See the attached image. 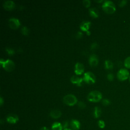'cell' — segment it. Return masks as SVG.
I'll list each match as a JSON object with an SVG mask.
<instances>
[{
    "label": "cell",
    "instance_id": "obj_25",
    "mask_svg": "<svg viewBox=\"0 0 130 130\" xmlns=\"http://www.w3.org/2000/svg\"><path fill=\"white\" fill-rule=\"evenodd\" d=\"M78 105L79 107L81 109H84L86 107V105L85 104V103L83 102H82V101L79 102L78 103Z\"/></svg>",
    "mask_w": 130,
    "mask_h": 130
},
{
    "label": "cell",
    "instance_id": "obj_19",
    "mask_svg": "<svg viewBox=\"0 0 130 130\" xmlns=\"http://www.w3.org/2000/svg\"><path fill=\"white\" fill-rule=\"evenodd\" d=\"M113 67L112 62L110 60H106L105 61V68L106 69H112Z\"/></svg>",
    "mask_w": 130,
    "mask_h": 130
},
{
    "label": "cell",
    "instance_id": "obj_2",
    "mask_svg": "<svg viewBox=\"0 0 130 130\" xmlns=\"http://www.w3.org/2000/svg\"><path fill=\"white\" fill-rule=\"evenodd\" d=\"M0 63L1 66L4 68V69L7 71L10 72L14 69L15 63L11 59H8L6 60H5L3 58H1L0 59Z\"/></svg>",
    "mask_w": 130,
    "mask_h": 130
},
{
    "label": "cell",
    "instance_id": "obj_15",
    "mask_svg": "<svg viewBox=\"0 0 130 130\" xmlns=\"http://www.w3.org/2000/svg\"><path fill=\"white\" fill-rule=\"evenodd\" d=\"M61 115V112L59 110H53L50 112V116L54 119L59 118Z\"/></svg>",
    "mask_w": 130,
    "mask_h": 130
},
{
    "label": "cell",
    "instance_id": "obj_18",
    "mask_svg": "<svg viewBox=\"0 0 130 130\" xmlns=\"http://www.w3.org/2000/svg\"><path fill=\"white\" fill-rule=\"evenodd\" d=\"M102 114V111L101 109L99 107H95L94 109V112L93 115L94 117L95 118H98L100 117Z\"/></svg>",
    "mask_w": 130,
    "mask_h": 130
},
{
    "label": "cell",
    "instance_id": "obj_26",
    "mask_svg": "<svg viewBox=\"0 0 130 130\" xmlns=\"http://www.w3.org/2000/svg\"><path fill=\"white\" fill-rule=\"evenodd\" d=\"M83 4L85 7H88L90 5V1L84 0V1H83Z\"/></svg>",
    "mask_w": 130,
    "mask_h": 130
},
{
    "label": "cell",
    "instance_id": "obj_35",
    "mask_svg": "<svg viewBox=\"0 0 130 130\" xmlns=\"http://www.w3.org/2000/svg\"><path fill=\"white\" fill-rule=\"evenodd\" d=\"M63 130H72V129H70V128H66V129H63Z\"/></svg>",
    "mask_w": 130,
    "mask_h": 130
},
{
    "label": "cell",
    "instance_id": "obj_37",
    "mask_svg": "<svg viewBox=\"0 0 130 130\" xmlns=\"http://www.w3.org/2000/svg\"><path fill=\"white\" fill-rule=\"evenodd\" d=\"M128 79H129V82H130V75H129V77Z\"/></svg>",
    "mask_w": 130,
    "mask_h": 130
},
{
    "label": "cell",
    "instance_id": "obj_6",
    "mask_svg": "<svg viewBox=\"0 0 130 130\" xmlns=\"http://www.w3.org/2000/svg\"><path fill=\"white\" fill-rule=\"evenodd\" d=\"M83 79V80L89 84H93L95 81V77L91 72H87L85 73Z\"/></svg>",
    "mask_w": 130,
    "mask_h": 130
},
{
    "label": "cell",
    "instance_id": "obj_34",
    "mask_svg": "<svg viewBox=\"0 0 130 130\" xmlns=\"http://www.w3.org/2000/svg\"><path fill=\"white\" fill-rule=\"evenodd\" d=\"M86 34H87L88 35H89L90 34V31H89V30H87V31H86Z\"/></svg>",
    "mask_w": 130,
    "mask_h": 130
},
{
    "label": "cell",
    "instance_id": "obj_16",
    "mask_svg": "<svg viewBox=\"0 0 130 130\" xmlns=\"http://www.w3.org/2000/svg\"><path fill=\"white\" fill-rule=\"evenodd\" d=\"M89 12L90 16L94 18L98 17L99 11L95 8H90L89 9Z\"/></svg>",
    "mask_w": 130,
    "mask_h": 130
},
{
    "label": "cell",
    "instance_id": "obj_30",
    "mask_svg": "<svg viewBox=\"0 0 130 130\" xmlns=\"http://www.w3.org/2000/svg\"><path fill=\"white\" fill-rule=\"evenodd\" d=\"M82 36H83V33L81 31H78V32H77V33L76 35V37L77 38L79 39V38H81L82 37Z\"/></svg>",
    "mask_w": 130,
    "mask_h": 130
},
{
    "label": "cell",
    "instance_id": "obj_21",
    "mask_svg": "<svg viewBox=\"0 0 130 130\" xmlns=\"http://www.w3.org/2000/svg\"><path fill=\"white\" fill-rule=\"evenodd\" d=\"M21 31L22 34L24 35H28L29 34V29L27 26H24L21 29Z\"/></svg>",
    "mask_w": 130,
    "mask_h": 130
},
{
    "label": "cell",
    "instance_id": "obj_36",
    "mask_svg": "<svg viewBox=\"0 0 130 130\" xmlns=\"http://www.w3.org/2000/svg\"><path fill=\"white\" fill-rule=\"evenodd\" d=\"M103 1L102 0H100V1H96V2H99V3H100V2H102Z\"/></svg>",
    "mask_w": 130,
    "mask_h": 130
},
{
    "label": "cell",
    "instance_id": "obj_28",
    "mask_svg": "<svg viewBox=\"0 0 130 130\" xmlns=\"http://www.w3.org/2000/svg\"><path fill=\"white\" fill-rule=\"evenodd\" d=\"M107 79L109 81H112L113 80V79H114V75H113V74H112V73H109L107 75Z\"/></svg>",
    "mask_w": 130,
    "mask_h": 130
},
{
    "label": "cell",
    "instance_id": "obj_12",
    "mask_svg": "<svg viewBox=\"0 0 130 130\" xmlns=\"http://www.w3.org/2000/svg\"><path fill=\"white\" fill-rule=\"evenodd\" d=\"M80 122L76 119H73L70 122V126L73 130H79L80 128Z\"/></svg>",
    "mask_w": 130,
    "mask_h": 130
},
{
    "label": "cell",
    "instance_id": "obj_23",
    "mask_svg": "<svg viewBox=\"0 0 130 130\" xmlns=\"http://www.w3.org/2000/svg\"><path fill=\"white\" fill-rule=\"evenodd\" d=\"M98 126L101 128H104L105 127V123L103 120H99L98 122Z\"/></svg>",
    "mask_w": 130,
    "mask_h": 130
},
{
    "label": "cell",
    "instance_id": "obj_10",
    "mask_svg": "<svg viewBox=\"0 0 130 130\" xmlns=\"http://www.w3.org/2000/svg\"><path fill=\"white\" fill-rule=\"evenodd\" d=\"M99 62V59L98 56L94 54H92L90 55L89 58V63L91 66H96Z\"/></svg>",
    "mask_w": 130,
    "mask_h": 130
},
{
    "label": "cell",
    "instance_id": "obj_11",
    "mask_svg": "<svg viewBox=\"0 0 130 130\" xmlns=\"http://www.w3.org/2000/svg\"><path fill=\"white\" fill-rule=\"evenodd\" d=\"M84 70L83 64L80 62H77L75 67V72L77 75L81 74Z\"/></svg>",
    "mask_w": 130,
    "mask_h": 130
},
{
    "label": "cell",
    "instance_id": "obj_22",
    "mask_svg": "<svg viewBox=\"0 0 130 130\" xmlns=\"http://www.w3.org/2000/svg\"><path fill=\"white\" fill-rule=\"evenodd\" d=\"M6 51L9 55H12L15 53L14 50L13 49L9 48V47H7L6 48Z\"/></svg>",
    "mask_w": 130,
    "mask_h": 130
},
{
    "label": "cell",
    "instance_id": "obj_1",
    "mask_svg": "<svg viewBox=\"0 0 130 130\" xmlns=\"http://www.w3.org/2000/svg\"><path fill=\"white\" fill-rule=\"evenodd\" d=\"M103 10L108 14H112L116 11L115 5L111 1H105L102 5Z\"/></svg>",
    "mask_w": 130,
    "mask_h": 130
},
{
    "label": "cell",
    "instance_id": "obj_29",
    "mask_svg": "<svg viewBox=\"0 0 130 130\" xmlns=\"http://www.w3.org/2000/svg\"><path fill=\"white\" fill-rule=\"evenodd\" d=\"M98 47V44L96 42L92 43L91 44V46H90V48H91V49L92 50L96 49Z\"/></svg>",
    "mask_w": 130,
    "mask_h": 130
},
{
    "label": "cell",
    "instance_id": "obj_20",
    "mask_svg": "<svg viewBox=\"0 0 130 130\" xmlns=\"http://www.w3.org/2000/svg\"><path fill=\"white\" fill-rule=\"evenodd\" d=\"M124 65L127 69H130V56L126 57L124 61Z\"/></svg>",
    "mask_w": 130,
    "mask_h": 130
},
{
    "label": "cell",
    "instance_id": "obj_17",
    "mask_svg": "<svg viewBox=\"0 0 130 130\" xmlns=\"http://www.w3.org/2000/svg\"><path fill=\"white\" fill-rule=\"evenodd\" d=\"M52 130H63L62 124L59 122H54L51 126Z\"/></svg>",
    "mask_w": 130,
    "mask_h": 130
},
{
    "label": "cell",
    "instance_id": "obj_13",
    "mask_svg": "<svg viewBox=\"0 0 130 130\" xmlns=\"http://www.w3.org/2000/svg\"><path fill=\"white\" fill-rule=\"evenodd\" d=\"M70 80L72 83L77 84L78 86H81L83 80V79L82 78H79V77L76 75H73L71 77Z\"/></svg>",
    "mask_w": 130,
    "mask_h": 130
},
{
    "label": "cell",
    "instance_id": "obj_8",
    "mask_svg": "<svg viewBox=\"0 0 130 130\" xmlns=\"http://www.w3.org/2000/svg\"><path fill=\"white\" fill-rule=\"evenodd\" d=\"M7 121L10 124H15L19 120L18 116L14 114H9L6 117Z\"/></svg>",
    "mask_w": 130,
    "mask_h": 130
},
{
    "label": "cell",
    "instance_id": "obj_31",
    "mask_svg": "<svg viewBox=\"0 0 130 130\" xmlns=\"http://www.w3.org/2000/svg\"><path fill=\"white\" fill-rule=\"evenodd\" d=\"M62 127H63V129H66V128H68V121H64L63 122V123L62 124Z\"/></svg>",
    "mask_w": 130,
    "mask_h": 130
},
{
    "label": "cell",
    "instance_id": "obj_3",
    "mask_svg": "<svg viewBox=\"0 0 130 130\" xmlns=\"http://www.w3.org/2000/svg\"><path fill=\"white\" fill-rule=\"evenodd\" d=\"M102 98V93L97 90H94L90 92L87 95V99L90 102H97L100 101Z\"/></svg>",
    "mask_w": 130,
    "mask_h": 130
},
{
    "label": "cell",
    "instance_id": "obj_24",
    "mask_svg": "<svg viewBox=\"0 0 130 130\" xmlns=\"http://www.w3.org/2000/svg\"><path fill=\"white\" fill-rule=\"evenodd\" d=\"M102 103L104 106H108L110 104L111 102L108 99H104L102 100Z\"/></svg>",
    "mask_w": 130,
    "mask_h": 130
},
{
    "label": "cell",
    "instance_id": "obj_32",
    "mask_svg": "<svg viewBox=\"0 0 130 130\" xmlns=\"http://www.w3.org/2000/svg\"><path fill=\"white\" fill-rule=\"evenodd\" d=\"M4 103V101H3V99L2 96L0 97V105L1 106H2L3 104Z\"/></svg>",
    "mask_w": 130,
    "mask_h": 130
},
{
    "label": "cell",
    "instance_id": "obj_4",
    "mask_svg": "<svg viewBox=\"0 0 130 130\" xmlns=\"http://www.w3.org/2000/svg\"><path fill=\"white\" fill-rule=\"evenodd\" d=\"M63 101L64 104L69 106H73L77 103L76 97L72 94H68L63 98Z\"/></svg>",
    "mask_w": 130,
    "mask_h": 130
},
{
    "label": "cell",
    "instance_id": "obj_7",
    "mask_svg": "<svg viewBox=\"0 0 130 130\" xmlns=\"http://www.w3.org/2000/svg\"><path fill=\"white\" fill-rule=\"evenodd\" d=\"M8 24L10 27L13 29L17 28L20 25V21L16 18H11L9 19Z\"/></svg>",
    "mask_w": 130,
    "mask_h": 130
},
{
    "label": "cell",
    "instance_id": "obj_5",
    "mask_svg": "<svg viewBox=\"0 0 130 130\" xmlns=\"http://www.w3.org/2000/svg\"><path fill=\"white\" fill-rule=\"evenodd\" d=\"M129 71L124 68L120 69L117 73V77L120 81H124L128 78L129 77Z\"/></svg>",
    "mask_w": 130,
    "mask_h": 130
},
{
    "label": "cell",
    "instance_id": "obj_9",
    "mask_svg": "<svg viewBox=\"0 0 130 130\" xmlns=\"http://www.w3.org/2000/svg\"><path fill=\"white\" fill-rule=\"evenodd\" d=\"M15 4L13 1H5L3 3L4 8L7 10H11L14 8Z\"/></svg>",
    "mask_w": 130,
    "mask_h": 130
},
{
    "label": "cell",
    "instance_id": "obj_14",
    "mask_svg": "<svg viewBox=\"0 0 130 130\" xmlns=\"http://www.w3.org/2000/svg\"><path fill=\"white\" fill-rule=\"evenodd\" d=\"M90 24H91V22L88 21H84L81 23L80 25V27L81 30L87 31V30H88V29L89 28Z\"/></svg>",
    "mask_w": 130,
    "mask_h": 130
},
{
    "label": "cell",
    "instance_id": "obj_33",
    "mask_svg": "<svg viewBox=\"0 0 130 130\" xmlns=\"http://www.w3.org/2000/svg\"><path fill=\"white\" fill-rule=\"evenodd\" d=\"M40 130H49V129H47L46 127H45V126H44V127H43L41 128Z\"/></svg>",
    "mask_w": 130,
    "mask_h": 130
},
{
    "label": "cell",
    "instance_id": "obj_27",
    "mask_svg": "<svg viewBox=\"0 0 130 130\" xmlns=\"http://www.w3.org/2000/svg\"><path fill=\"white\" fill-rule=\"evenodd\" d=\"M127 3V1H125V0H122V1H121L119 3V6L120 7H123L124 6H125L126 5Z\"/></svg>",
    "mask_w": 130,
    "mask_h": 130
}]
</instances>
